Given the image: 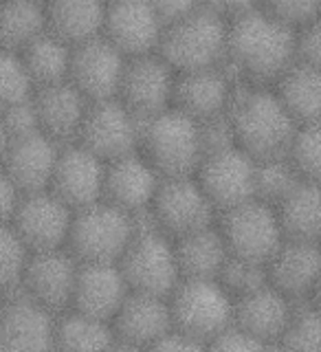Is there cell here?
Wrapping results in <instances>:
<instances>
[{"instance_id":"1","label":"cell","mask_w":321,"mask_h":352,"mask_svg":"<svg viewBox=\"0 0 321 352\" xmlns=\"http://www.w3.org/2000/svg\"><path fill=\"white\" fill-rule=\"evenodd\" d=\"M295 29L260 5L229 18L223 66L253 82H275L295 62Z\"/></svg>"},{"instance_id":"2","label":"cell","mask_w":321,"mask_h":352,"mask_svg":"<svg viewBox=\"0 0 321 352\" xmlns=\"http://www.w3.org/2000/svg\"><path fill=\"white\" fill-rule=\"evenodd\" d=\"M227 115L234 126L236 146L256 161L284 157L297 128L275 93L262 88L231 93Z\"/></svg>"},{"instance_id":"3","label":"cell","mask_w":321,"mask_h":352,"mask_svg":"<svg viewBox=\"0 0 321 352\" xmlns=\"http://www.w3.org/2000/svg\"><path fill=\"white\" fill-rule=\"evenodd\" d=\"M227 27L229 18L203 5L163 27L157 53L176 73L220 66L227 53Z\"/></svg>"},{"instance_id":"4","label":"cell","mask_w":321,"mask_h":352,"mask_svg":"<svg viewBox=\"0 0 321 352\" xmlns=\"http://www.w3.org/2000/svg\"><path fill=\"white\" fill-rule=\"evenodd\" d=\"M139 148L161 179L194 176L203 159L198 121L172 106L165 108L141 121Z\"/></svg>"},{"instance_id":"5","label":"cell","mask_w":321,"mask_h":352,"mask_svg":"<svg viewBox=\"0 0 321 352\" xmlns=\"http://www.w3.org/2000/svg\"><path fill=\"white\" fill-rule=\"evenodd\" d=\"M172 326L207 348L225 326L234 322V297L218 280L181 278L168 295Z\"/></svg>"},{"instance_id":"6","label":"cell","mask_w":321,"mask_h":352,"mask_svg":"<svg viewBox=\"0 0 321 352\" xmlns=\"http://www.w3.org/2000/svg\"><path fill=\"white\" fill-rule=\"evenodd\" d=\"M132 236L130 214L102 198L73 212L66 247L77 262H117Z\"/></svg>"},{"instance_id":"7","label":"cell","mask_w":321,"mask_h":352,"mask_svg":"<svg viewBox=\"0 0 321 352\" xmlns=\"http://www.w3.org/2000/svg\"><path fill=\"white\" fill-rule=\"evenodd\" d=\"M218 229L231 256L253 262L267 264L284 242L273 205L262 203L258 198H249L220 212Z\"/></svg>"},{"instance_id":"8","label":"cell","mask_w":321,"mask_h":352,"mask_svg":"<svg viewBox=\"0 0 321 352\" xmlns=\"http://www.w3.org/2000/svg\"><path fill=\"white\" fill-rule=\"evenodd\" d=\"M117 267L128 289L137 293L168 297L181 280L174 242L161 231L132 236L126 251L117 260Z\"/></svg>"},{"instance_id":"9","label":"cell","mask_w":321,"mask_h":352,"mask_svg":"<svg viewBox=\"0 0 321 352\" xmlns=\"http://www.w3.org/2000/svg\"><path fill=\"white\" fill-rule=\"evenodd\" d=\"M141 121L143 119L117 97L88 102L75 143L102 161H113L139 150Z\"/></svg>"},{"instance_id":"10","label":"cell","mask_w":321,"mask_h":352,"mask_svg":"<svg viewBox=\"0 0 321 352\" xmlns=\"http://www.w3.org/2000/svg\"><path fill=\"white\" fill-rule=\"evenodd\" d=\"M154 216L165 236L179 238L214 225L216 209L194 176H165L152 198Z\"/></svg>"},{"instance_id":"11","label":"cell","mask_w":321,"mask_h":352,"mask_svg":"<svg viewBox=\"0 0 321 352\" xmlns=\"http://www.w3.org/2000/svg\"><path fill=\"white\" fill-rule=\"evenodd\" d=\"M73 209L64 205L51 190L20 194L16 212L9 225L31 251H47L66 247Z\"/></svg>"},{"instance_id":"12","label":"cell","mask_w":321,"mask_h":352,"mask_svg":"<svg viewBox=\"0 0 321 352\" xmlns=\"http://www.w3.org/2000/svg\"><path fill=\"white\" fill-rule=\"evenodd\" d=\"M253 168L256 159H251L242 148L231 146L203 154L194 179L216 212H225L253 198Z\"/></svg>"},{"instance_id":"13","label":"cell","mask_w":321,"mask_h":352,"mask_svg":"<svg viewBox=\"0 0 321 352\" xmlns=\"http://www.w3.org/2000/svg\"><path fill=\"white\" fill-rule=\"evenodd\" d=\"M174 77L176 71L157 51L132 55L126 58L117 99H121L137 117L148 119L172 106Z\"/></svg>"},{"instance_id":"14","label":"cell","mask_w":321,"mask_h":352,"mask_svg":"<svg viewBox=\"0 0 321 352\" xmlns=\"http://www.w3.org/2000/svg\"><path fill=\"white\" fill-rule=\"evenodd\" d=\"M77 264L80 262L64 247L31 251L20 280L22 291L53 315L62 313L71 308Z\"/></svg>"},{"instance_id":"15","label":"cell","mask_w":321,"mask_h":352,"mask_svg":"<svg viewBox=\"0 0 321 352\" xmlns=\"http://www.w3.org/2000/svg\"><path fill=\"white\" fill-rule=\"evenodd\" d=\"M126 55L104 36L75 44L71 49L69 82L88 102L117 97Z\"/></svg>"},{"instance_id":"16","label":"cell","mask_w":321,"mask_h":352,"mask_svg":"<svg viewBox=\"0 0 321 352\" xmlns=\"http://www.w3.org/2000/svg\"><path fill=\"white\" fill-rule=\"evenodd\" d=\"M163 22L150 0H108L102 36L126 55L154 53L159 49Z\"/></svg>"},{"instance_id":"17","label":"cell","mask_w":321,"mask_h":352,"mask_svg":"<svg viewBox=\"0 0 321 352\" xmlns=\"http://www.w3.org/2000/svg\"><path fill=\"white\" fill-rule=\"evenodd\" d=\"M106 161L95 157L80 143L60 148L49 190L73 212L102 201Z\"/></svg>"},{"instance_id":"18","label":"cell","mask_w":321,"mask_h":352,"mask_svg":"<svg viewBox=\"0 0 321 352\" xmlns=\"http://www.w3.org/2000/svg\"><path fill=\"white\" fill-rule=\"evenodd\" d=\"M55 317L25 291L5 295L0 311V350H53Z\"/></svg>"},{"instance_id":"19","label":"cell","mask_w":321,"mask_h":352,"mask_svg":"<svg viewBox=\"0 0 321 352\" xmlns=\"http://www.w3.org/2000/svg\"><path fill=\"white\" fill-rule=\"evenodd\" d=\"M110 326L115 335L113 348H150L172 328L168 297L128 291Z\"/></svg>"},{"instance_id":"20","label":"cell","mask_w":321,"mask_h":352,"mask_svg":"<svg viewBox=\"0 0 321 352\" xmlns=\"http://www.w3.org/2000/svg\"><path fill=\"white\" fill-rule=\"evenodd\" d=\"M231 88L225 66H209V69L181 71L174 77L172 88V108L181 110L183 115L194 121H203L227 113Z\"/></svg>"},{"instance_id":"21","label":"cell","mask_w":321,"mask_h":352,"mask_svg":"<svg viewBox=\"0 0 321 352\" xmlns=\"http://www.w3.org/2000/svg\"><path fill=\"white\" fill-rule=\"evenodd\" d=\"M128 291L130 289L117 262H80L77 264L71 308L95 319L110 322Z\"/></svg>"},{"instance_id":"22","label":"cell","mask_w":321,"mask_h":352,"mask_svg":"<svg viewBox=\"0 0 321 352\" xmlns=\"http://www.w3.org/2000/svg\"><path fill=\"white\" fill-rule=\"evenodd\" d=\"M60 143H55L42 132L9 139L0 168L18 187L20 194L49 190Z\"/></svg>"},{"instance_id":"23","label":"cell","mask_w":321,"mask_h":352,"mask_svg":"<svg viewBox=\"0 0 321 352\" xmlns=\"http://www.w3.org/2000/svg\"><path fill=\"white\" fill-rule=\"evenodd\" d=\"M321 256L317 242L284 240L267 262L269 284L289 300L308 302L319 284Z\"/></svg>"},{"instance_id":"24","label":"cell","mask_w":321,"mask_h":352,"mask_svg":"<svg viewBox=\"0 0 321 352\" xmlns=\"http://www.w3.org/2000/svg\"><path fill=\"white\" fill-rule=\"evenodd\" d=\"M159 181V172L146 161L143 154L137 150L128 152L124 157L106 161L102 198L124 212H135L152 203Z\"/></svg>"},{"instance_id":"25","label":"cell","mask_w":321,"mask_h":352,"mask_svg":"<svg viewBox=\"0 0 321 352\" xmlns=\"http://www.w3.org/2000/svg\"><path fill=\"white\" fill-rule=\"evenodd\" d=\"M31 99L42 135L55 143H71L77 139L88 99L69 80L33 88Z\"/></svg>"},{"instance_id":"26","label":"cell","mask_w":321,"mask_h":352,"mask_svg":"<svg viewBox=\"0 0 321 352\" xmlns=\"http://www.w3.org/2000/svg\"><path fill=\"white\" fill-rule=\"evenodd\" d=\"M291 313V300L271 284H264L234 300V324L245 328L267 348L280 339Z\"/></svg>"},{"instance_id":"27","label":"cell","mask_w":321,"mask_h":352,"mask_svg":"<svg viewBox=\"0 0 321 352\" xmlns=\"http://www.w3.org/2000/svg\"><path fill=\"white\" fill-rule=\"evenodd\" d=\"M108 0H47V29L66 44L102 36Z\"/></svg>"},{"instance_id":"28","label":"cell","mask_w":321,"mask_h":352,"mask_svg":"<svg viewBox=\"0 0 321 352\" xmlns=\"http://www.w3.org/2000/svg\"><path fill=\"white\" fill-rule=\"evenodd\" d=\"M174 256L181 278L216 280L229 251L220 229L216 225H207L203 229L174 238Z\"/></svg>"},{"instance_id":"29","label":"cell","mask_w":321,"mask_h":352,"mask_svg":"<svg viewBox=\"0 0 321 352\" xmlns=\"http://www.w3.org/2000/svg\"><path fill=\"white\" fill-rule=\"evenodd\" d=\"M275 97L286 108V113L293 117L297 126L319 121L321 108V80L319 66L293 62L278 80Z\"/></svg>"},{"instance_id":"30","label":"cell","mask_w":321,"mask_h":352,"mask_svg":"<svg viewBox=\"0 0 321 352\" xmlns=\"http://www.w3.org/2000/svg\"><path fill=\"white\" fill-rule=\"evenodd\" d=\"M273 209L284 240L317 242L321 227L317 181H300Z\"/></svg>"},{"instance_id":"31","label":"cell","mask_w":321,"mask_h":352,"mask_svg":"<svg viewBox=\"0 0 321 352\" xmlns=\"http://www.w3.org/2000/svg\"><path fill=\"white\" fill-rule=\"evenodd\" d=\"M71 49V44H66L47 29L20 51V60L31 77L33 88L69 80Z\"/></svg>"},{"instance_id":"32","label":"cell","mask_w":321,"mask_h":352,"mask_svg":"<svg viewBox=\"0 0 321 352\" xmlns=\"http://www.w3.org/2000/svg\"><path fill=\"white\" fill-rule=\"evenodd\" d=\"M47 31L44 0H0V49L20 53Z\"/></svg>"},{"instance_id":"33","label":"cell","mask_w":321,"mask_h":352,"mask_svg":"<svg viewBox=\"0 0 321 352\" xmlns=\"http://www.w3.org/2000/svg\"><path fill=\"white\" fill-rule=\"evenodd\" d=\"M113 326L104 319H95L73 308H66L55 319L53 344L60 350H108L113 348Z\"/></svg>"},{"instance_id":"34","label":"cell","mask_w":321,"mask_h":352,"mask_svg":"<svg viewBox=\"0 0 321 352\" xmlns=\"http://www.w3.org/2000/svg\"><path fill=\"white\" fill-rule=\"evenodd\" d=\"M300 181L304 179L286 157L258 159L253 168V198L275 207Z\"/></svg>"},{"instance_id":"35","label":"cell","mask_w":321,"mask_h":352,"mask_svg":"<svg viewBox=\"0 0 321 352\" xmlns=\"http://www.w3.org/2000/svg\"><path fill=\"white\" fill-rule=\"evenodd\" d=\"M280 348L293 352H317L321 348L319 311L313 304L293 308L291 319L278 339Z\"/></svg>"},{"instance_id":"36","label":"cell","mask_w":321,"mask_h":352,"mask_svg":"<svg viewBox=\"0 0 321 352\" xmlns=\"http://www.w3.org/2000/svg\"><path fill=\"white\" fill-rule=\"evenodd\" d=\"M284 157L291 161L295 172L300 174L304 181H319V170H321L319 121L300 124L295 128Z\"/></svg>"},{"instance_id":"37","label":"cell","mask_w":321,"mask_h":352,"mask_svg":"<svg viewBox=\"0 0 321 352\" xmlns=\"http://www.w3.org/2000/svg\"><path fill=\"white\" fill-rule=\"evenodd\" d=\"M216 280L225 286L231 297H240L245 293L260 289L264 284H269V273H267V264L264 262L236 258L229 253L225 264L218 271Z\"/></svg>"},{"instance_id":"38","label":"cell","mask_w":321,"mask_h":352,"mask_svg":"<svg viewBox=\"0 0 321 352\" xmlns=\"http://www.w3.org/2000/svg\"><path fill=\"white\" fill-rule=\"evenodd\" d=\"M29 258V249L9 223L0 225V295H9L20 289L22 271Z\"/></svg>"},{"instance_id":"39","label":"cell","mask_w":321,"mask_h":352,"mask_svg":"<svg viewBox=\"0 0 321 352\" xmlns=\"http://www.w3.org/2000/svg\"><path fill=\"white\" fill-rule=\"evenodd\" d=\"M33 82L20 60V53L0 49V113L31 97Z\"/></svg>"},{"instance_id":"40","label":"cell","mask_w":321,"mask_h":352,"mask_svg":"<svg viewBox=\"0 0 321 352\" xmlns=\"http://www.w3.org/2000/svg\"><path fill=\"white\" fill-rule=\"evenodd\" d=\"M258 5L291 27L317 20L319 11V0H258Z\"/></svg>"},{"instance_id":"41","label":"cell","mask_w":321,"mask_h":352,"mask_svg":"<svg viewBox=\"0 0 321 352\" xmlns=\"http://www.w3.org/2000/svg\"><path fill=\"white\" fill-rule=\"evenodd\" d=\"M0 121H3L5 132L9 135V139H16V137H25V135H33V132H40L38 113H36V106H33V99L31 97L22 99V102L9 106L7 110H3V113H0Z\"/></svg>"},{"instance_id":"42","label":"cell","mask_w":321,"mask_h":352,"mask_svg":"<svg viewBox=\"0 0 321 352\" xmlns=\"http://www.w3.org/2000/svg\"><path fill=\"white\" fill-rule=\"evenodd\" d=\"M198 135H201L203 154L236 146L234 126H231L227 113H220L216 117H209V119L198 121Z\"/></svg>"},{"instance_id":"43","label":"cell","mask_w":321,"mask_h":352,"mask_svg":"<svg viewBox=\"0 0 321 352\" xmlns=\"http://www.w3.org/2000/svg\"><path fill=\"white\" fill-rule=\"evenodd\" d=\"M321 58V31L319 22L311 20L295 29V62L319 66Z\"/></svg>"},{"instance_id":"44","label":"cell","mask_w":321,"mask_h":352,"mask_svg":"<svg viewBox=\"0 0 321 352\" xmlns=\"http://www.w3.org/2000/svg\"><path fill=\"white\" fill-rule=\"evenodd\" d=\"M207 348H214V350H242V352H249V350H264L267 346L258 341L253 335H249L245 328H240L238 324L231 322L229 326H225L216 337L209 339Z\"/></svg>"},{"instance_id":"45","label":"cell","mask_w":321,"mask_h":352,"mask_svg":"<svg viewBox=\"0 0 321 352\" xmlns=\"http://www.w3.org/2000/svg\"><path fill=\"white\" fill-rule=\"evenodd\" d=\"M150 5L157 11L163 27L172 25V22L185 18L198 7H203V0H150Z\"/></svg>"},{"instance_id":"46","label":"cell","mask_w":321,"mask_h":352,"mask_svg":"<svg viewBox=\"0 0 321 352\" xmlns=\"http://www.w3.org/2000/svg\"><path fill=\"white\" fill-rule=\"evenodd\" d=\"M201 348H205L201 341L181 333V330H176L174 326L150 346V350H201Z\"/></svg>"},{"instance_id":"47","label":"cell","mask_w":321,"mask_h":352,"mask_svg":"<svg viewBox=\"0 0 321 352\" xmlns=\"http://www.w3.org/2000/svg\"><path fill=\"white\" fill-rule=\"evenodd\" d=\"M18 201H20L18 187L11 183V179L3 172V168H0V225H5L11 220Z\"/></svg>"},{"instance_id":"48","label":"cell","mask_w":321,"mask_h":352,"mask_svg":"<svg viewBox=\"0 0 321 352\" xmlns=\"http://www.w3.org/2000/svg\"><path fill=\"white\" fill-rule=\"evenodd\" d=\"M203 5L218 11L220 16L231 18V16L240 14V11H247L251 7H256L258 0H203Z\"/></svg>"},{"instance_id":"49","label":"cell","mask_w":321,"mask_h":352,"mask_svg":"<svg viewBox=\"0 0 321 352\" xmlns=\"http://www.w3.org/2000/svg\"><path fill=\"white\" fill-rule=\"evenodd\" d=\"M7 143H9V135H7V132H5V126H3V121H0V163H3L5 150H7Z\"/></svg>"},{"instance_id":"50","label":"cell","mask_w":321,"mask_h":352,"mask_svg":"<svg viewBox=\"0 0 321 352\" xmlns=\"http://www.w3.org/2000/svg\"><path fill=\"white\" fill-rule=\"evenodd\" d=\"M0 311H3V295H0Z\"/></svg>"},{"instance_id":"51","label":"cell","mask_w":321,"mask_h":352,"mask_svg":"<svg viewBox=\"0 0 321 352\" xmlns=\"http://www.w3.org/2000/svg\"><path fill=\"white\" fill-rule=\"evenodd\" d=\"M44 3H47V0H44Z\"/></svg>"}]
</instances>
